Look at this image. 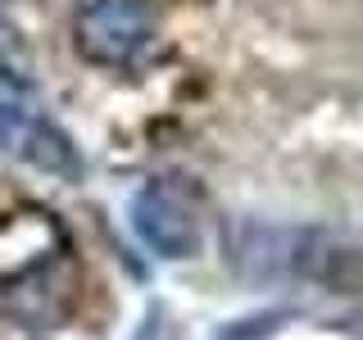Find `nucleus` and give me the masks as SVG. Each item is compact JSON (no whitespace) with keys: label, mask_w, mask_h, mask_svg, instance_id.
<instances>
[{"label":"nucleus","mask_w":363,"mask_h":340,"mask_svg":"<svg viewBox=\"0 0 363 340\" xmlns=\"http://www.w3.org/2000/svg\"><path fill=\"white\" fill-rule=\"evenodd\" d=\"M132 340H173V327H168V317H164V309H150V313H145L141 332H136Z\"/></svg>","instance_id":"obj_5"},{"label":"nucleus","mask_w":363,"mask_h":340,"mask_svg":"<svg viewBox=\"0 0 363 340\" xmlns=\"http://www.w3.org/2000/svg\"><path fill=\"white\" fill-rule=\"evenodd\" d=\"M18 150L28 164H37V168H50V173H77V150H73V141L60 132V128H50V123H32L28 118V128H23L18 136Z\"/></svg>","instance_id":"obj_3"},{"label":"nucleus","mask_w":363,"mask_h":340,"mask_svg":"<svg viewBox=\"0 0 363 340\" xmlns=\"http://www.w3.org/2000/svg\"><path fill=\"white\" fill-rule=\"evenodd\" d=\"M132 227L159 259H191L200 249V209L177 177H155L136 191Z\"/></svg>","instance_id":"obj_2"},{"label":"nucleus","mask_w":363,"mask_h":340,"mask_svg":"<svg viewBox=\"0 0 363 340\" xmlns=\"http://www.w3.org/2000/svg\"><path fill=\"white\" fill-rule=\"evenodd\" d=\"M150 0H82L73 18V45L96 68H132L155 41Z\"/></svg>","instance_id":"obj_1"},{"label":"nucleus","mask_w":363,"mask_h":340,"mask_svg":"<svg viewBox=\"0 0 363 340\" xmlns=\"http://www.w3.org/2000/svg\"><path fill=\"white\" fill-rule=\"evenodd\" d=\"M23 128H28V118H23L14 105H5V100H0V145H18Z\"/></svg>","instance_id":"obj_4"}]
</instances>
